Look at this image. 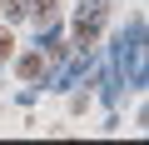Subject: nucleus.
<instances>
[{"instance_id": "1", "label": "nucleus", "mask_w": 149, "mask_h": 145, "mask_svg": "<svg viewBox=\"0 0 149 145\" xmlns=\"http://www.w3.org/2000/svg\"><path fill=\"white\" fill-rule=\"evenodd\" d=\"M119 85H129V90L144 85V15H134V20L119 30V40H114V75H109L104 105L119 100Z\"/></svg>"}, {"instance_id": "2", "label": "nucleus", "mask_w": 149, "mask_h": 145, "mask_svg": "<svg viewBox=\"0 0 149 145\" xmlns=\"http://www.w3.org/2000/svg\"><path fill=\"white\" fill-rule=\"evenodd\" d=\"M104 15H109V0H80V10H74V50H95Z\"/></svg>"}, {"instance_id": "3", "label": "nucleus", "mask_w": 149, "mask_h": 145, "mask_svg": "<svg viewBox=\"0 0 149 145\" xmlns=\"http://www.w3.org/2000/svg\"><path fill=\"white\" fill-rule=\"evenodd\" d=\"M90 65H95V50H74V60L50 80V90H60V95H65V90H74V85H80V75H90Z\"/></svg>"}, {"instance_id": "4", "label": "nucleus", "mask_w": 149, "mask_h": 145, "mask_svg": "<svg viewBox=\"0 0 149 145\" xmlns=\"http://www.w3.org/2000/svg\"><path fill=\"white\" fill-rule=\"evenodd\" d=\"M15 75H20V80H40V75H45V50H30V55H20Z\"/></svg>"}, {"instance_id": "5", "label": "nucleus", "mask_w": 149, "mask_h": 145, "mask_svg": "<svg viewBox=\"0 0 149 145\" xmlns=\"http://www.w3.org/2000/svg\"><path fill=\"white\" fill-rule=\"evenodd\" d=\"M0 55H10V35H0Z\"/></svg>"}, {"instance_id": "6", "label": "nucleus", "mask_w": 149, "mask_h": 145, "mask_svg": "<svg viewBox=\"0 0 149 145\" xmlns=\"http://www.w3.org/2000/svg\"><path fill=\"white\" fill-rule=\"evenodd\" d=\"M0 5H5V0H0Z\"/></svg>"}]
</instances>
